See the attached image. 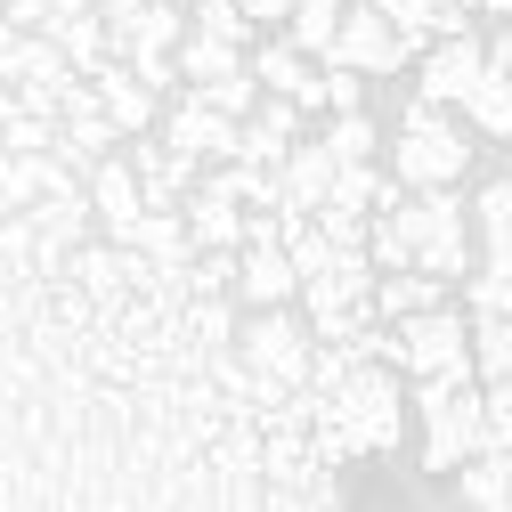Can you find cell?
<instances>
[{"instance_id": "cell-1", "label": "cell", "mask_w": 512, "mask_h": 512, "mask_svg": "<svg viewBox=\"0 0 512 512\" xmlns=\"http://www.w3.org/2000/svg\"><path fill=\"white\" fill-rule=\"evenodd\" d=\"M399 228H407V261L447 277V285H464L472 261H480V244H472V204L456 196V187H407V196L391 204Z\"/></svg>"}, {"instance_id": "cell-2", "label": "cell", "mask_w": 512, "mask_h": 512, "mask_svg": "<svg viewBox=\"0 0 512 512\" xmlns=\"http://www.w3.org/2000/svg\"><path fill=\"white\" fill-rule=\"evenodd\" d=\"M415 415H423V472H464L488 447V391L480 382L423 374L415 382Z\"/></svg>"}, {"instance_id": "cell-3", "label": "cell", "mask_w": 512, "mask_h": 512, "mask_svg": "<svg viewBox=\"0 0 512 512\" xmlns=\"http://www.w3.org/2000/svg\"><path fill=\"white\" fill-rule=\"evenodd\" d=\"M391 171H399V187H456L472 171V139L456 131V106L415 98L391 131Z\"/></svg>"}, {"instance_id": "cell-4", "label": "cell", "mask_w": 512, "mask_h": 512, "mask_svg": "<svg viewBox=\"0 0 512 512\" xmlns=\"http://www.w3.org/2000/svg\"><path fill=\"white\" fill-rule=\"evenodd\" d=\"M391 366L399 374H447V382H480V366H472V317L464 309H415V317H399L391 326Z\"/></svg>"}, {"instance_id": "cell-5", "label": "cell", "mask_w": 512, "mask_h": 512, "mask_svg": "<svg viewBox=\"0 0 512 512\" xmlns=\"http://www.w3.org/2000/svg\"><path fill=\"white\" fill-rule=\"evenodd\" d=\"M236 358L277 382V391H309V358H317V334H309V317H293L285 301L277 309H252L244 326H236Z\"/></svg>"}, {"instance_id": "cell-6", "label": "cell", "mask_w": 512, "mask_h": 512, "mask_svg": "<svg viewBox=\"0 0 512 512\" xmlns=\"http://www.w3.org/2000/svg\"><path fill=\"white\" fill-rule=\"evenodd\" d=\"M326 66H358L366 82H382V74L415 66V41L374 9V0H350V9H342V33H334V49H326Z\"/></svg>"}, {"instance_id": "cell-7", "label": "cell", "mask_w": 512, "mask_h": 512, "mask_svg": "<svg viewBox=\"0 0 512 512\" xmlns=\"http://www.w3.org/2000/svg\"><path fill=\"white\" fill-rule=\"evenodd\" d=\"M155 131H163V147H179L187 163H228L244 122H236V114H220L204 90H179V98L163 106V122H155Z\"/></svg>"}, {"instance_id": "cell-8", "label": "cell", "mask_w": 512, "mask_h": 512, "mask_svg": "<svg viewBox=\"0 0 512 512\" xmlns=\"http://www.w3.org/2000/svg\"><path fill=\"white\" fill-rule=\"evenodd\" d=\"M480 74H488V41H480V33H439V41H423V57H415V98L464 106Z\"/></svg>"}, {"instance_id": "cell-9", "label": "cell", "mask_w": 512, "mask_h": 512, "mask_svg": "<svg viewBox=\"0 0 512 512\" xmlns=\"http://www.w3.org/2000/svg\"><path fill=\"white\" fill-rule=\"evenodd\" d=\"M82 179H90V212H98V228H106L114 244H131V228L147 220V187H139L131 155L114 147V155H98V163H90Z\"/></svg>"}, {"instance_id": "cell-10", "label": "cell", "mask_w": 512, "mask_h": 512, "mask_svg": "<svg viewBox=\"0 0 512 512\" xmlns=\"http://www.w3.org/2000/svg\"><path fill=\"white\" fill-rule=\"evenodd\" d=\"M252 82L261 90H285V98H301L309 114H326V66L293 41V33H277V41H252Z\"/></svg>"}, {"instance_id": "cell-11", "label": "cell", "mask_w": 512, "mask_h": 512, "mask_svg": "<svg viewBox=\"0 0 512 512\" xmlns=\"http://www.w3.org/2000/svg\"><path fill=\"white\" fill-rule=\"evenodd\" d=\"M90 82H98V98H106V114H114V131L122 139H139V131H155L163 122V98L122 66V57H106V66H90Z\"/></svg>"}, {"instance_id": "cell-12", "label": "cell", "mask_w": 512, "mask_h": 512, "mask_svg": "<svg viewBox=\"0 0 512 512\" xmlns=\"http://www.w3.org/2000/svg\"><path fill=\"white\" fill-rule=\"evenodd\" d=\"M277 179H285V212H317L334 196V179H342V155L326 139H293V155L277 163Z\"/></svg>"}, {"instance_id": "cell-13", "label": "cell", "mask_w": 512, "mask_h": 512, "mask_svg": "<svg viewBox=\"0 0 512 512\" xmlns=\"http://www.w3.org/2000/svg\"><path fill=\"white\" fill-rule=\"evenodd\" d=\"M41 33L57 41V49H66V66H106V57H114V41H106V17L90 9V0H57V9L41 17Z\"/></svg>"}, {"instance_id": "cell-14", "label": "cell", "mask_w": 512, "mask_h": 512, "mask_svg": "<svg viewBox=\"0 0 512 512\" xmlns=\"http://www.w3.org/2000/svg\"><path fill=\"white\" fill-rule=\"evenodd\" d=\"M25 212H33V228H41L57 252H74V244L90 236V220H98V212H90V179H82V171H74V179H57L49 196H33Z\"/></svg>"}, {"instance_id": "cell-15", "label": "cell", "mask_w": 512, "mask_h": 512, "mask_svg": "<svg viewBox=\"0 0 512 512\" xmlns=\"http://www.w3.org/2000/svg\"><path fill=\"white\" fill-rule=\"evenodd\" d=\"M236 293H244L252 309L301 301V269H293V252H285V244H244V261H236Z\"/></svg>"}, {"instance_id": "cell-16", "label": "cell", "mask_w": 512, "mask_h": 512, "mask_svg": "<svg viewBox=\"0 0 512 512\" xmlns=\"http://www.w3.org/2000/svg\"><path fill=\"white\" fill-rule=\"evenodd\" d=\"M187 236H196V252H204V244L244 252V196H228V187L196 179V187H187Z\"/></svg>"}, {"instance_id": "cell-17", "label": "cell", "mask_w": 512, "mask_h": 512, "mask_svg": "<svg viewBox=\"0 0 512 512\" xmlns=\"http://www.w3.org/2000/svg\"><path fill=\"white\" fill-rule=\"evenodd\" d=\"M472 244H480L472 269H504L512 277V179H488L472 196Z\"/></svg>"}, {"instance_id": "cell-18", "label": "cell", "mask_w": 512, "mask_h": 512, "mask_svg": "<svg viewBox=\"0 0 512 512\" xmlns=\"http://www.w3.org/2000/svg\"><path fill=\"white\" fill-rule=\"evenodd\" d=\"M447 301V277H431V269H382L374 277V317H415V309H439Z\"/></svg>"}, {"instance_id": "cell-19", "label": "cell", "mask_w": 512, "mask_h": 512, "mask_svg": "<svg viewBox=\"0 0 512 512\" xmlns=\"http://www.w3.org/2000/svg\"><path fill=\"white\" fill-rule=\"evenodd\" d=\"M244 57H252V49H236V41H212V33H196V25H187V41H179V82H187V90L228 82V74H244Z\"/></svg>"}, {"instance_id": "cell-20", "label": "cell", "mask_w": 512, "mask_h": 512, "mask_svg": "<svg viewBox=\"0 0 512 512\" xmlns=\"http://www.w3.org/2000/svg\"><path fill=\"white\" fill-rule=\"evenodd\" d=\"M456 114L472 122L480 139H512V74H496V66H488V74L472 82V98H464Z\"/></svg>"}, {"instance_id": "cell-21", "label": "cell", "mask_w": 512, "mask_h": 512, "mask_svg": "<svg viewBox=\"0 0 512 512\" xmlns=\"http://www.w3.org/2000/svg\"><path fill=\"white\" fill-rule=\"evenodd\" d=\"M342 9H350V0H293V17H285V33L317 57V66H326V49H334V33H342Z\"/></svg>"}, {"instance_id": "cell-22", "label": "cell", "mask_w": 512, "mask_h": 512, "mask_svg": "<svg viewBox=\"0 0 512 512\" xmlns=\"http://www.w3.org/2000/svg\"><path fill=\"white\" fill-rule=\"evenodd\" d=\"M317 139H326V147H334L342 163H374V155H382V122H374V114L358 106V114H334V122H326Z\"/></svg>"}, {"instance_id": "cell-23", "label": "cell", "mask_w": 512, "mask_h": 512, "mask_svg": "<svg viewBox=\"0 0 512 512\" xmlns=\"http://www.w3.org/2000/svg\"><path fill=\"white\" fill-rule=\"evenodd\" d=\"M472 366H480V382L512 374V309L504 317H472Z\"/></svg>"}, {"instance_id": "cell-24", "label": "cell", "mask_w": 512, "mask_h": 512, "mask_svg": "<svg viewBox=\"0 0 512 512\" xmlns=\"http://www.w3.org/2000/svg\"><path fill=\"white\" fill-rule=\"evenodd\" d=\"M187 25L212 33V41H236V49H252V33H261V25L236 9V0H187Z\"/></svg>"}, {"instance_id": "cell-25", "label": "cell", "mask_w": 512, "mask_h": 512, "mask_svg": "<svg viewBox=\"0 0 512 512\" xmlns=\"http://www.w3.org/2000/svg\"><path fill=\"white\" fill-rule=\"evenodd\" d=\"M374 9H382V17H391V25L415 41V57H423V41L439 33V0H374Z\"/></svg>"}, {"instance_id": "cell-26", "label": "cell", "mask_w": 512, "mask_h": 512, "mask_svg": "<svg viewBox=\"0 0 512 512\" xmlns=\"http://www.w3.org/2000/svg\"><path fill=\"white\" fill-rule=\"evenodd\" d=\"M236 261H244V252H220V244H204L196 261H187V293H228V285H236Z\"/></svg>"}, {"instance_id": "cell-27", "label": "cell", "mask_w": 512, "mask_h": 512, "mask_svg": "<svg viewBox=\"0 0 512 512\" xmlns=\"http://www.w3.org/2000/svg\"><path fill=\"white\" fill-rule=\"evenodd\" d=\"M464 301H472V317H504L512 309V277L504 269H472L464 277Z\"/></svg>"}, {"instance_id": "cell-28", "label": "cell", "mask_w": 512, "mask_h": 512, "mask_svg": "<svg viewBox=\"0 0 512 512\" xmlns=\"http://www.w3.org/2000/svg\"><path fill=\"white\" fill-rule=\"evenodd\" d=\"M204 98L220 106V114H252V106H261V82H252V57H244V74H228V82H204Z\"/></svg>"}, {"instance_id": "cell-29", "label": "cell", "mask_w": 512, "mask_h": 512, "mask_svg": "<svg viewBox=\"0 0 512 512\" xmlns=\"http://www.w3.org/2000/svg\"><path fill=\"white\" fill-rule=\"evenodd\" d=\"M366 106V74L358 66H326V114H358Z\"/></svg>"}, {"instance_id": "cell-30", "label": "cell", "mask_w": 512, "mask_h": 512, "mask_svg": "<svg viewBox=\"0 0 512 512\" xmlns=\"http://www.w3.org/2000/svg\"><path fill=\"white\" fill-rule=\"evenodd\" d=\"M236 9H244L252 25H277V33H285V17H293V0H236Z\"/></svg>"}, {"instance_id": "cell-31", "label": "cell", "mask_w": 512, "mask_h": 512, "mask_svg": "<svg viewBox=\"0 0 512 512\" xmlns=\"http://www.w3.org/2000/svg\"><path fill=\"white\" fill-rule=\"evenodd\" d=\"M488 66H496V74H512V17H504V33L488 41Z\"/></svg>"}, {"instance_id": "cell-32", "label": "cell", "mask_w": 512, "mask_h": 512, "mask_svg": "<svg viewBox=\"0 0 512 512\" xmlns=\"http://www.w3.org/2000/svg\"><path fill=\"white\" fill-rule=\"evenodd\" d=\"M9 41H17V25H9V9H0V49H9Z\"/></svg>"}, {"instance_id": "cell-33", "label": "cell", "mask_w": 512, "mask_h": 512, "mask_svg": "<svg viewBox=\"0 0 512 512\" xmlns=\"http://www.w3.org/2000/svg\"><path fill=\"white\" fill-rule=\"evenodd\" d=\"M480 9H488V17H512V0H480Z\"/></svg>"}]
</instances>
